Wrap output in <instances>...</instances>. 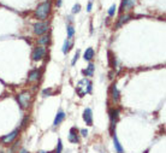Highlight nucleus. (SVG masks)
Returning a JSON list of instances; mask_svg holds the SVG:
<instances>
[{"label":"nucleus","mask_w":166,"mask_h":153,"mask_svg":"<svg viewBox=\"0 0 166 153\" xmlns=\"http://www.w3.org/2000/svg\"><path fill=\"white\" fill-rule=\"evenodd\" d=\"M51 12V3L48 1H45L42 4H40L36 10H35V16L39 18V19H46L47 16Z\"/></svg>","instance_id":"1"},{"label":"nucleus","mask_w":166,"mask_h":153,"mask_svg":"<svg viewBox=\"0 0 166 153\" xmlns=\"http://www.w3.org/2000/svg\"><path fill=\"white\" fill-rule=\"evenodd\" d=\"M76 90H77V94H78L80 97L86 95L87 93H89V92L92 90V82H90L88 79L81 80V81L78 82V84H77Z\"/></svg>","instance_id":"2"},{"label":"nucleus","mask_w":166,"mask_h":153,"mask_svg":"<svg viewBox=\"0 0 166 153\" xmlns=\"http://www.w3.org/2000/svg\"><path fill=\"white\" fill-rule=\"evenodd\" d=\"M17 100L22 109H27V108H29L30 101H32V94L29 92H23V93H21L17 97Z\"/></svg>","instance_id":"3"},{"label":"nucleus","mask_w":166,"mask_h":153,"mask_svg":"<svg viewBox=\"0 0 166 153\" xmlns=\"http://www.w3.org/2000/svg\"><path fill=\"white\" fill-rule=\"evenodd\" d=\"M48 23L47 22H39L34 25V33L36 35H43L48 30Z\"/></svg>","instance_id":"4"},{"label":"nucleus","mask_w":166,"mask_h":153,"mask_svg":"<svg viewBox=\"0 0 166 153\" xmlns=\"http://www.w3.org/2000/svg\"><path fill=\"white\" fill-rule=\"evenodd\" d=\"M45 56H46V48L43 47V46H39V47H36L33 53H32V58L33 60H40L42 59Z\"/></svg>","instance_id":"5"},{"label":"nucleus","mask_w":166,"mask_h":153,"mask_svg":"<svg viewBox=\"0 0 166 153\" xmlns=\"http://www.w3.org/2000/svg\"><path fill=\"white\" fill-rule=\"evenodd\" d=\"M83 118H84L86 123L88 126H92V123H93V112H92V110L86 109L84 112H83Z\"/></svg>","instance_id":"6"},{"label":"nucleus","mask_w":166,"mask_h":153,"mask_svg":"<svg viewBox=\"0 0 166 153\" xmlns=\"http://www.w3.org/2000/svg\"><path fill=\"white\" fill-rule=\"evenodd\" d=\"M17 135H18V130H13L12 133H10L9 135H6V136L3 137V142L4 144H11L17 137Z\"/></svg>","instance_id":"7"},{"label":"nucleus","mask_w":166,"mask_h":153,"mask_svg":"<svg viewBox=\"0 0 166 153\" xmlns=\"http://www.w3.org/2000/svg\"><path fill=\"white\" fill-rule=\"evenodd\" d=\"M69 141L72 142V144H77L80 141L78 139V134H77V129L76 128H72L70 130V134H69Z\"/></svg>","instance_id":"8"},{"label":"nucleus","mask_w":166,"mask_h":153,"mask_svg":"<svg viewBox=\"0 0 166 153\" xmlns=\"http://www.w3.org/2000/svg\"><path fill=\"white\" fill-rule=\"evenodd\" d=\"M136 4V0H123V4H122V11H128L130 9H132Z\"/></svg>","instance_id":"9"},{"label":"nucleus","mask_w":166,"mask_h":153,"mask_svg":"<svg viewBox=\"0 0 166 153\" xmlns=\"http://www.w3.org/2000/svg\"><path fill=\"white\" fill-rule=\"evenodd\" d=\"M40 79V71L39 70H33L30 71L29 77H28V82H36Z\"/></svg>","instance_id":"10"},{"label":"nucleus","mask_w":166,"mask_h":153,"mask_svg":"<svg viewBox=\"0 0 166 153\" xmlns=\"http://www.w3.org/2000/svg\"><path fill=\"white\" fill-rule=\"evenodd\" d=\"M64 118H65V113L63 112V111H59L58 113H57V116H55V118H54V126L57 127V126H59L62 122L64 121Z\"/></svg>","instance_id":"11"},{"label":"nucleus","mask_w":166,"mask_h":153,"mask_svg":"<svg viewBox=\"0 0 166 153\" xmlns=\"http://www.w3.org/2000/svg\"><path fill=\"white\" fill-rule=\"evenodd\" d=\"M118 117H119V111L118 110L111 111V124H112V127H114L116 122L118 121Z\"/></svg>","instance_id":"12"},{"label":"nucleus","mask_w":166,"mask_h":153,"mask_svg":"<svg viewBox=\"0 0 166 153\" xmlns=\"http://www.w3.org/2000/svg\"><path fill=\"white\" fill-rule=\"evenodd\" d=\"M130 18H131L130 14H124V16H120V17H119V21H118V23H117V27L119 28L120 25H123V24H124L125 22H128Z\"/></svg>","instance_id":"13"},{"label":"nucleus","mask_w":166,"mask_h":153,"mask_svg":"<svg viewBox=\"0 0 166 153\" xmlns=\"http://www.w3.org/2000/svg\"><path fill=\"white\" fill-rule=\"evenodd\" d=\"M94 57V50L92 47H89L86 52H84V59L86 60H92V58Z\"/></svg>","instance_id":"14"},{"label":"nucleus","mask_w":166,"mask_h":153,"mask_svg":"<svg viewBox=\"0 0 166 153\" xmlns=\"http://www.w3.org/2000/svg\"><path fill=\"white\" fill-rule=\"evenodd\" d=\"M39 45H48L50 43V36L48 35H42L39 40H37Z\"/></svg>","instance_id":"15"},{"label":"nucleus","mask_w":166,"mask_h":153,"mask_svg":"<svg viewBox=\"0 0 166 153\" xmlns=\"http://www.w3.org/2000/svg\"><path fill=\"white\" fill-rule=\"evenodd\" d=\"M93 71H94V64L90 63V64L88 65V69H87V70H83V74H84L86 76H93Z\"/></svg>","instance_id":"16"},{"label":"nucleus","mask_w":166,"mask_h":153,"mask_svg":"<svg viewBox=\"0 0 166 153\" xmlns=\"http://www.w3.org/2000/svg\"><path fill=\"white\" fill-rule=\"evenodd\" d=\"M113 141H114V146H116L117 152L118 153H123V148H122V146H120V144H119V141H118L116 135H113Z\"/></svg>","instance_id":"17"},{"label":"nucleus","mask_w":166,"mask_h":153,"mask_svg":"<svg viewBox=\"0 0 166 153\" xmlns=\"http://www.w3.org/2000/svg\"><path fill=\"white\" fill-rule=\"evenodd\" d=\"M71 45H72V42L70 41V39H66V41H65V43H64V46H63V52H64L65 54H66V53L70 51Z\"/></svg>","instance_id":"18"},{"label":"nucleus","mask_w":166,"mask_h":153,"mask_svg":"<svg viewBox=\"0 0 166 153\" xmlns=\"http://www.w3.org/2000/svg\"><path fill=\"white\" fill-rule=\"evenodd\" d=\"M112 98L114 100H118L119 99V92H118V89H117V87L114 84L112 86Z\"/></svg>","instance_id":"19"},{"label":"nucleus","mask_w":166,"mask_h":153,"mask_svg":"<svg viewBox=\"0 0 166 153\" xmlns=\"http://www.w3.org/2000/svg\"><path fill=\"white\" fill-rule=\"evenodd\" d=\"M73 33H75V30H73L72 25H68V39H71Z\"/></svg>","instance_id":"20"},{"label":"nucleus","mask_w":166,"mask_h":153,"mask_svg":"<svg viewBox=\"0 0 166 153\" xmlns=\"http://www.w3.org/2000/svg\"><path fill=\"white\" fill-rule=\"evenodd\" d=\"M62 149H63V145H62V140H58V148L55 151V153H62Z\"/></svg>","instance_id":"21"},{"label":"nucleus","mask_w":166,"mask_h":153,"mask_svg":"<svg viewBox=\"0 0 166 153\" xmlns=\"http://www.w3.org/2000/svg\"><path fill=\"white\" fill-rule=\"evenodd\" d=\"M80 10H81V5L80 4H76L73 6V9H72V12L73 13H77V12H80Z\"/></svg>","instance_id":"22"},{"label":"nucleus","mask_w":166,"mask_h":153,"mask_svg":"<svg viewBox=\"0 0 166 153\" xmlns=\"http://www.w3.org/2000/svg\"><path fill=\"white\" fill-rule=\"evenodd\" d=\"M114 12H116V6H114V5H112V6L110 7V10H109V14H110V16H113Z\"/></svg>","instance_id":"23"},{"label":"nucleus","mask_w":166,"mask_h":153,"mask_svg":"<svg viewBox=\"0 0 166 153\" xmlns=\"http://www.w3.org/2000/svg\"><path fill=\"white\" fill-rule=\"evenodd\" d=\"M52 93H53V90H52V89H45V90L42 92V94H43V95H51Z\"/></svg>","instance_id":"24"},{"label":"nucleus","mask_w":166,"mask_h":153,"mask_svg":"<svg viewBox=\"0 0 166 153\" xmlns=\"http://www.w3.org/2000/svg\"><path fill=\"white\" fill-rule=\"evenodd\" d=\"M78 56H80V52H77V53H76V56H75V57H73V60H72V63H71L72 65H73L75 63H76V60H77V58H78Z\"/></svg>","instance_id":"25"},{"label":"nucleus","mask_w":166,"mask_h":153,"mask_svg":"<svg viewBox=\"0 0 166 153\" xmlns=\"http://www.w3.org/2000/svg\"><path fill=\"white\" fill-rule=\"evenodd\" d=\"M92 6H93L92 1H89V3H88V6H87V11H90V10H92Z\"/></svg>","instance_id":"26"},{"label":"nucleus","mask_w":166,"mask_h":153,"mask_svg":"<svg viewBox=\"0 0 166 153\" xmlns=\"http://www.w3.org/2000/svg\"><path fill=\"white\" fill-rule=\"evenodd\" d=\"M81 133H82V135H83V136H87V134H88V130H86V129H82V130H81Z\"/></svg>","instance_id":"27"},{"label":"nucleus","mask_w":166,"mask_h":153,"mask_svg":"<svg viewBox=\"0 0 166 153\" xmlns=\"http://www.w3.org/2000/svg\"><path fill=\"white\" fill-rule=\"evenodd\" d=\"M21 153H29V152H27L25 149H22V151H21Z\"/></svg>","instance_id":"28"}]
</instances>
